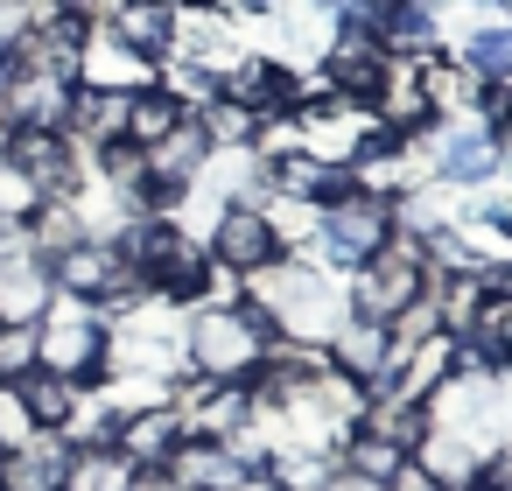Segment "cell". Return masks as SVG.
I'll use <instances>...</instances> for the list:
<instances>
[{
	"label": "cell",
	"mask_w": 512,
	"mask_h": 491,
	"mask_svg": "<svg viewBox=\"0 0 512 491\" xmlns=\"http://www.w3.org/2000/svg\"><path fill=\"white\" fill-rule=\"evenodd\" d=\"M484 442L477 435H456V428H428L414 442V470L435 484V491H463V484H484Z\"/></svg>",
	"instance_id": "obj_14"
},
{
	"label": "cell",
	"mask_w": 512,
	"mask_h": 491,
	"mask_svg": "<svg viewBox=\"0 0 512 491\" xmlns=\"http://www.w3.org/2000/svg\"><path fill=\"white\" fill-rule=\"evenodd\" d=\"M190 120L204 127V141H211V148H253V113H246V106H232V99H211V106H197Z\"/></svg>",
	"instance_id": "obj_26"
},
{
	"label": "cell",
	"mask_w": 512,
	"mask_h": 491,
	"mask_svg": "<svg viewBox=\"0 0 512 491\" xmlns=\"http://www.w3.org/2000/svg\"><path fill=\"white\" fill-rule=\"evenodd\" d=\"M50 267L36 260V253H22V260H0V323H43V309H50Z\"/></svg>",
	"instance_id": "obj_19"
},
{
	"label": "cell",
	"mask_w": 512,
	"mask_h": 491,
	"mask_svg": "<svg viewBox=\"0 0 512 491\" xmlns=\"http://www.w3.org/2000/svg\"><path fill=\"white\" fill-rule=\"evenodd\" d=\"M484 484H491V491H512V442H498V449L484 456Z\"/></svg>",
	"instance_id": "obj_29"
},
{
	"label": "cell",
	"mask_w": 512,
	"mask_h": 491,
	"mask_svg": "<svg viewBox=\"0 0 512 491\" xmlns=\"http://www.w3.org/2000/svg\"><path fill=\"white\" fill-rule=\"evenodd\" d=\"M155 78H162V64L141 57V50H127L106 22L78 43V85H85V92H120V99H134V92H148Z\"/></svg>",
	"instance_id": "obj_9"
},
{
	"label": "cell",
	"mask_w": 512,
	"mask_h": 491,
	"mask_svg": "<svg viewBox=\"0 0 512 491\" xmlns=\"http://www.w3.org/2000/svg\"><path fill=\"white\" fill-rule=\"evenodd\" d=\"M36 358H43V372H57L71 386H99L106 379V316L78 295H50V309L36 323Z\"/></svg>",
	"instance_id": "obj_3"
},
{
	"label": "cell",
	"mask_w": 512,
	"mask_h": 491,
	"mask_svg": "<svg viewBox=\"0 0 512 491\" xmlns=\"http://www.w3.org/2000/svg\"><path fill=\"white\" fill-rule=\"evenodd\" d=\"M64 134L85 148V155H99V148H113V141H127V99L120 92H71V120H64Z\"/></svg>",
	"instance_id": "obj_18"
},
{
	"label": "cell",
	"mask_w": 512,
	"mask_h": 491,
	"mask_svg": "<svg viewBox=\"0 0 512 491\" xmlns=\"http://www.w3.org/2000/svg\"><path fill=\"white\" fill-rule=\"evenodd\" d=\"M477 85H512V29H477L456 57Z\"/></svg>",
	"instance_id": "obj_25"
},
{
	"label": "cell",
	"mask_w": 512,
	"mask_h": 491,
	"mask_svg": "<svg viewBox=\"0 0 512 491\" xmlns=\"http://www.w3.org/2000/svg\"><path fill=\"white\" fill-rule=\"evenodd\" d=\"M8 393L22 400L29 428H57V435H64V421H71V407H78V393H85V386H71V379H57V372H43V365H36V372H29L22 386H8Z\"/></svg>",
	"instance_id": "obj_22"
},
{
	"label": "cell",
	"mask_w": 512,
	"mask_h": 491,
	"mask_svg": "<svg viewBox=\"0 0 512 491\" xmlns=\"http://www.w3.org/2000/svg\"><path fill=\"white\" fill-rule=\"evenodd\" d=\"M323 365H330L337 379H351L358 393H365V386H379V379L393 372V337H386V323L344 316V323L323 337Z\"/></svg>",
	"instance_id": "obj_11"
},
{
	"label": "cell",
	"mask_w": 512,
	"mask_h": 491,
	"mask_svg": "<svg viewBox=\"0 0 512 491\" xmlns=\"http://www.w3.org/2000/svg\"><path fill=\"white\" fill-rule=\"evenodd\" d=\"M204 253H211V267H225L232 281H253V274H267L274 260H288L253 204H225V211L211 218V232H204Z\"/></svg>",
	"instance_id": "obj_7"
},
{
	"label": "cell",
	"mask_w": 512,
	"mask_h": 491,
	"mask_svg": "<svg viewBox=\"0 0 512 491\" xmlns=\"http://www.w3.org/2000/svg\"><path fill=\"white\" fill-rule=\"evenodd\" d=\"M379 78H386V50H379V36H372L365 22H337L330 43H323V85H330L337 99L372 106Z\"/></svg>",
	"instance_id": "obj_8"
},
{
	"label": "cell",
	"mask_w": 512,
	"mask_h": 491,
	"mask_svg": "<svg viewBox=\"0 0 512 491\" xmlns=\"http://www.w3.org/2000/svg\"><path fill=\"white\" fill-rule=\"evenodd\" d=\"M393 204L386 197H365V190H344L337 204H323V225H316V260H330L337 274L365 267L386 239H393Z\"/></svg>",
	"instance_id": "obj_5"
},
{
	"label": "cell",
	"mask_w": 512,
	"mask_h": 491,
	"mask_svg": "<svg viewBox=\"0 0 512 491\" xmlns=\"http://www.w3.org/2000/svg\"><path fill=\"white\" fill-rule=\"evenodd\" d=\"M351 428H365V435H379V442H400V449L414 456V442H421L435 421H428V400H414V393H400L393 379H379V386H365Z\"/></svg>",
	"instance_id": "obj_13"
},
{
	"label": "cell",
	"mask_w": 512,
	"mask_h": 491,
	"mask_svg": "<svg viewBox=\"0 0 512 491\" xmlns=\"http://www.w3.org/2000/svg\"><path fill=\"white\" fill-rule=\"evenodd\" d=\"M218 99L246 106L253 120H260V113H281V106H288V71H281L274 57H246V50H239V57L225 64V78H218Z\"/></svg>",
	"instance_id": "obj_16"
},
{
	"label": "cell",
	"mask_w": 512,
	"mask_h": 491,
	"mask_svg": "<svg viewBox=\"0 0 512 491\" xmlns=\"http://www.w3.org/2000/svg\"><path fill=\"white\" fill-rule=\"evenodd\" d=\"M36 365H43L36 358V323H0V393L22 386Z\"/></svg>",
	"instance_id": "obj_27"
},
{
	"label": "cell",
	"mask_w": 512,
	"mask_h": 491,
	"mask_svg": "<svg viewBox=\"0 0 512 491\" xmlns=\"http://www.w3.org/2000/svg\"><path fill=\"white\" fill-rule=\"evenodd\" d=\"M330 456H337V470H344V477L379 484V491H386V484L407 470V449H400V442H379V435H365V428H351V435H344Z\"/></svg>",
	"instance_id": "obj_20"
},
{
	"label": "cell",
	"mask_w": 512,
	"mask_h": 491,
	"mask_svg": "<svg viewBox=\"0 0 512 491\" xmlns=\"http://www.w3.org/2000/svg\"><path fill=\"white\" fill-rule=\"evenodd\" d=\"M351 288H344V309L351 316H365V323H393L421 288H428V253H421V239H386L365 267H351L344 274Z\"/></svg>",
	"instance_id": "obj_4"
},
{
	"label": "cell",
	"mask_w": 512,
	"mask_h": 491,
	"mask_svg": "<svg viewBox=\"0 0 512 491\" xmlns=\"http://www.w3.org/2000/svg\"><path fill=\"white\" fill-rule=\"evenodd\" d=\"M0 162H8L36 197H78L92 183V155L71 134H50V127H15L8 148H0Z\"/></svg>",
	"instance_id": "obj_6"
},
{
	"label": "cell",
	"mask_w": 512,
	"mask_h": 491,
	"mask_svg": "<svg viewBox=\"0 0 512 491\" xmlns=\"http://www.w3.org/2000/svg\"><path fill=\"white\" fill-rule=\"evenodd\" d=\"M22 253H29V218L0 211V260H22Z\"/></svg>",
	"instance_id": "obj_28"
},
{
	"label": "cell",
	"mask_w": 512,
	"mask_h": 491,
	"mask_svg": "<svg viewBox=\"0 0 512 491\" xmlns=\"http://www.w3.org/2000/svg\"><path fill=\"white\" fill-rule=\"evenodd\" d=\"M78 239H92V232H85V218H78L71 197H43V204L29 211V253H36L43 267H50L57 253H71Z\"/></svg>",
	"instance_id": "obj_21"
},
{
	"label": "cell",
	"mask_w": 512,
	"mask_h": 491,
	"mask_svg": "<svg viewBox=\"0 0 512 491\" xmlns=\"http://www.w3.org/2000/svg\"><path fill=\"white\" fill-rule=\"evenodd\" d=\"M71 78L64 71H0V113H8L15 127H50L64 134L71 120Z\"/></svg>",
	"instance_id": "obj_12"
},
{
	"label": "cell",
	"mask_w": 512,
	"mask_h": 491,
	"mask_svg": "<svg viewBox=\"0 0 512 491\" xmlns=\"http://www.w3.org/2000/svg\"><path fill=\"white\" fill-rule=\"evenodd\" d=\"M246 302H260L288 344H295V337H302V344H323V337L351 316V309H344V288H330L302 253H288V260H274L267 274H253V281H246Z\"/></svg>",
	"instance_id": "obj_2"
},
{
	"label": "cell",
	"mask_w": 512,
	"mask_h": 491,
	"mask_svg": "<svg viewBox=\"0 0 512 491\" xmlns=\"http://www.w3.org/2000/svg\"><path fill=\"white\" fill-rule=\"evenodd\" d=\"M190 442V428H183V414H176V400H162V407H134V414H120L113 421V456H127L134 470H169V456Z\"/></svg>",
	"instance_id": "obj_10"
},
{
	"label": "cell",
	"mask_w": 512,
	"mask_h": 491,
	"mask_svg": "<svg viewBox=\"0 0 512 491\" xmlns=\"http://www.w3.org/2000/svg\"><path fill=\"white\" fill-rule=\"evenodd\" d=\"M134 491H183L169 470H134Z\"/></svg>",
	"instance_id": "obj_30"
},
{
	"label": "cell",
	"mask_w": 512,
	"mask_h": 491,
	"mask_svg": "<svg viewBox=\"0 0 512 491\" xmlns=\"http://www.w3.org/2000/svg\"><path fill=\"white\" fill-rule=\"evenodd\" d=\"M176 120H183V106H176L162 85L134 92V99H127V148H155V141H162Z\"/></svg>",
	"instance_id": "obj_24"
},
{
	"label": "cell",
	"mask_w": 512,
	"mask_h": 491,
	"mask_svg": "<svg viewBox=\"0 0 512 491\" xmlns=\"http://www.w3.org/2000/svg\"><path fill=\"white\" fill-rule=\"evenodd\" d=\"M463 491H491V484H463Z\"/></svg>",
	"instance_id": "obj_31"
},
{
	"label": "cell",
	"mask_w": 512,
	"mask_h": 491,
	"mask_svg": "<svg viewBox=\"0 0 512 491\" xmlns=\"http://www.w3.org/2000/svg\"><path fill=\"white\" fill-rule=\"evenodd\" d=\"M274 344H288L281 330H274V316L260 309V302H204V309H183V365H190V379H218V386H246L260 365H267V351Z\"/></svg>",
	"instance_id": "obj_1"
},
{
	"label": "cell",
	"mask_w": 512,
	"mask_h": 491,
	"mask_svg": "<svg viewBox=\"0 0 512 491\" xmlns=\"http://www.w3.org/2000/svg\"><path fill=\"white\" fill-rule=\"evenodd\" d=\"M106 29L127 43V50H141V57H169V43H176V0H120V8L106 15Z\"/></svg>",
	"instance_id": "obj_17"
},
{
	"label": "cell",
	"mask_w": 512,
	"mask_h": 491,
	"mask_svg": "<svg viewBox=\"0 0 512 491\" xmlns=\"http://www.w3.org/2000/svg\"><path fill=\"white\" fill-rule=\"evenodd\" d=\"M253 211L267 218V232H274V246H281V253H302V246H316V225H323V211H316V204L267 190V204H253Z\"/></svg>",
	"instance_id": "obj_23"
},
{
	"label": "cell",
	"mask_w": 512,
	"mask_h": 491,
	"mask_svg": "<svg viewBox=\"0 0 512 491\" xmlns=\"http://www.w3.org/2000/svg\"><path fill=\"white\" fill-rule=\"evenodd\" d=\"M64 470H71V442L57 428H36L29 442L0 456V491H64Z\"/></svg>",
	"instance_id": "obj_15"
}]
</instances>
